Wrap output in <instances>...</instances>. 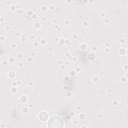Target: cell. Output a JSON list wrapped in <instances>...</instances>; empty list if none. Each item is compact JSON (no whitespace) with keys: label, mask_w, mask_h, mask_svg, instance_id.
<instances>
[{"label":"cell","mask_w":128,"mask_h":128,"mask_svg":"<svg viewBox=\"0 0 128 128\" xmlns=\"http://www.w3.org/2000/svg\"><path fill=\"white\" fill-rule=\"evenodd\" d=\"M48 125L50 128H60L62 126L63 122L60 118L54 116L50 120Z\"/></svg>","instance_id":"cell-1"},{"label":"cell","mask_w":128,"mask_h":128,"mask_svg":"<svg viewBox=\"0 0 128 128\" xmlns=\"http://www.w3.org/2000/svg\"><path fill=\"white\" fill-rule=\"evenodd\" d=\"M48 114L46 112H42L40 114V118L42 120H45L48 118Z\"/></svg>","instance_id":"cell-2"}]
</instances>
